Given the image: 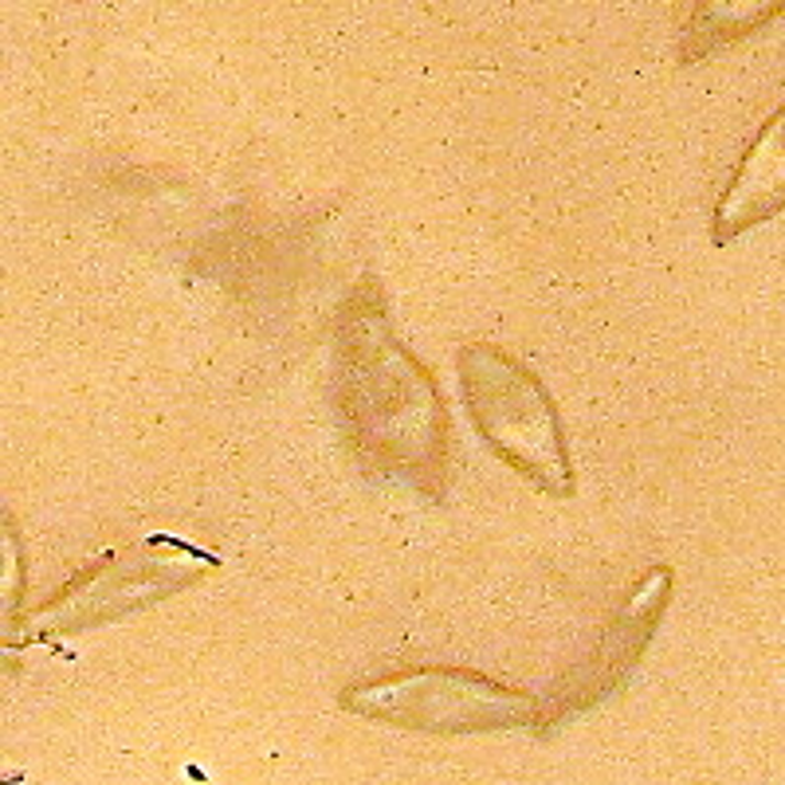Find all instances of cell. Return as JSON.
<instances>
[{
  "instance_id": "cell-2",
  "label": "cell",
  "mask_w": 785,
  "mask_h": 785,
  "mask_svg": "<svg viewBox=\"0 0 785 785\" xmlns=\"http://www.w3.org/2000/svg\"><path fill=\"white\" fill-rule=\"evenodd\" d=\"M456 378L471 425L491 456L542 495H574L578 479L569 440L546 381L495 342H464L456 353Z\"/></svg>"
},
{
  "instance_id": "cell-4",
  "label": "cell",
  "mask_w": 785,
  "mask_h": 785,
  "mask_svg": "<svg viewBox=\"0 0 785 785\" xmlns=\"http://www.w3.org/2000/svg\"><path fill=\"white\" fill-rule=\"evenodd\" d=\"M342 711L433 739L523 731L542 719V704L523 687L499 684L471 668H405L358 679L338 696Z\"/></svg>"
},
{
  "instance_id": "cell-8",
  "label": "cell",
  "mask_w": 785,
  "mask_h": 785,
  "mask_svg": "<svg viewBox=\"0 0 785 785\" xmlns=\"http://www.w3.org/2000/svg\"><path fill=\"white\" fill-rule=\"evenodd\" d=\"M4 558H9V609H12V593H17V546H12V531L4 534Z\"/></svg>"
},
{
  "instance_id": "cell-5",
  "label": "cell",
  "mask_w": 785,
  "mask_h": 785,
  "mask_svg": "<svg viewBox=\"0 0 785 785\" xmlns=\"http://www.w3.org/2000/svg\"><path fill=\"white\" fill-rule=\"evenodd\" d=\"M672 593H676L672 566H652L636 581V589L617 606L613 621L597 636L589 656L554 687L550 704H546V722H562L566 715L586 711V707L613 696L617 687L629 679V672L641 664L644 652H648V641L656 636L659 621H664V613L672 606Z\"/></svg>"
},
{
  "instance_id": "cell-1",
  "label": "cell",
  "mask_w": 785,
  "mask_h": 785,
  "mask_svg": "<svg viewBox=\"0 0 785 785\" xmlns=\"http://www.w3.org/2000/svg\"><path fill=\"white\" fill-rule=\"evenodd\" d=\"M335 401L346 448L370 471L444 491L451 421L428 366L401 342L373 280L353 287L335 335Z\"/></svg>"
},
{
  "instance_id": "cell-3",
  "label": "cell",
  "mask_w": 785,
  "mask_h": 785,
  "mask_svg": "<svg viewBox=\"0 0 785 785\" xmlns=\"http://www.w3.org/2000/svg\"><path fill=\"white\" fill-rule=\"evenodd\" d=\"M217 566L220 562L212 554L181 538H145L110 550L102 562L83 569L72 586L59 589L52 601H44L36 613H28L24 621H4V644L28 648V644L122 621L205 581Z\"/></svg>"
},
{
  "instance_id": "cell-6",
  "label": "cell",
  "mask_w": 785,
  "mask_h": 785,
  "mask_svg": "<svg viewBox=\"0 0 785 785\" xmlns=\"http://www.w3.org/2000/svg\"><path fill=\"white\" fill-rule=\"evenodd\" d=\"M777 212H785V107L766 118V127L746 145V154L734 165V177L715 200V244H731L734 236L766 225Z\"/></svg>"
},
{
  "instance_id": "cell-7",
  "label": "cell",
  "mask_w": 785,
  "mask_h": 785,
  "mask_svg": "<svg viewBox=\"0 0 785 785\" xmlns=\"http://www.w3.org/2000/svg\"><path fill=\"white\" fill-rule=\"evenodd\" d=\"M782 9L785 0H696L679 36V59L696 64L719 47L739 44L766 28Z\"/></svg>"
}]
</instances>
